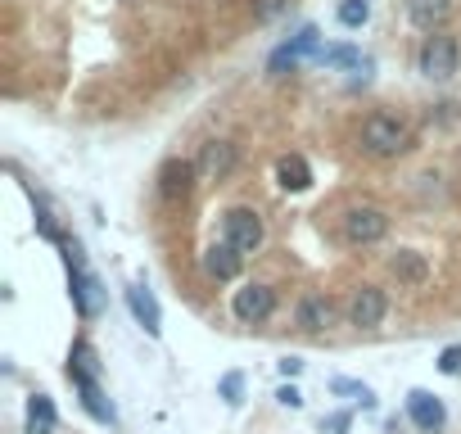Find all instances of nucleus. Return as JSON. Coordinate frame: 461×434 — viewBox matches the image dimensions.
Masks as SVG:
<instances>
[{"instance_id":"f257e3e1","label":"nucleus","mask_w":461,"mask_h":434,"mask_svg":"<svg viewBox=\"0 0 461 434\" xmlns=\"http://www.w3.org/2000/svg\"><path fill=\"white\" fill-rule=\"evenodd\" d=\"M357 145H362V154H371V158H398V154H407L411 149V122L402 118V113H371L366 122H362V131H357Z\"/></svg>"},{"instance_id":"f03ea898","label":"nucleus","mask_w":461,"mask_h":434,"mask_svg":"<svg viewBox=\"0 0 461 434\" xmlns=\"http://www.w3.org/2000/svg\"><path fill=\"white\" fill-rule=\"evenodd\" d=\"M263 240H267V227H263V217H258L254 208L236 203V208H226V212H221V245H230L240 258L258 254Z\"/></svg>"},{"instance_id":"7ed1b4c3","label":"nucleus","mask_w":461,"mask_h":434,"mask_svg":"<svg viewBox=\"0 0 461 434\" xmlns=\"http://www.w3.org/2000/svg\"><path fill=\"white\" fill-rule=\"evenodd\" d=\"M339 236H344V245H353V249L380 245V240L389 236V212L375 208V203H353V208L339 217Z\"/></svg>"},{"instance_id":"20e7f679","label":"nucleus","mask_w":461,"mask_h":434,"mask_svg":"<svg viewBox=\"0 0 461 434\" xmlns=\"http://www.w3.org/2000/svg\"><path fill=\"white\" fill-rule=\"evenodd\" d=\"M456 68H461V46H456L452 32H434V37L420 41V50H416V73L420 77L447 82V77H456Z\"/></svg>"},{"instance_id":"39448f33","label":"nucleus","mask_w":461,"mask_h":434,"mask_svg":"<svg viewBox=\"0 0 461 434\" xmlns=\"http://www.w3.org/2000/svg\"><path fill=\"white\" fill-rule=\"evenodd\" d=\"M308 55H312V59L321 55V32H317L312 23H303V28H299V32H294L285 46H276V50H272V59H267V73H272V77H285V73H290V68H299Z\"/></svg>"},{"instance_id":"423d86ee","label":"nucleus","mask_w":461,"mask_h":434,"mask_svg":"<svg viewBox=\"0 0 461 434\" xmlns=\"http://www.w3.org/2000/svg\"><path fill=\"white\" fill-rule=\"evenodd\" d=\"M230 312H236V321H245V326H258L276 312V290L263 285V281H245L236 290V299H230Z\"/></svg>"},{"instance_id":"0eeeda50","label":"nucleus","mask_w":461,"mask_h":434,"mask_svg":"<svg viewBox=\"0 0 461 434\" xmlns=\"http://www.w3.org/2000/svg\"><path fill=\"white\" fill-rule=\"evenodd\" d=\"M68 294H73V308H77V317H82V321L100 317V312H104V303H109V290H104V281H100L91 267L68 272Z\"/></svg>"},{"instance_id":"6e6552de","label":"nucleus","mask_w":461,"mask_h":434,"mask_svg":"<svg viewBox=\"0 0 461 434\" xmlns=\"http://www.w3.org/2000/svg\"><path fill=\"white\" fill-rule=\"evenodd\" d=\"M194 181H199V167H194L190 158H167V163L158 167V176H154L163 203H181V199H190Z\"/></svg>"},{"instance_id":"1a4fd4ad","label":"nucleus","mask_w":461,"mask_h":434,"mask_svg":"<svg viewBox=\"0 0 461 434\" xmlns=\"http://www.w3.org/2000/svg\"><path fill=\"white\" fill-rule=\"evenodd\" d=\"M407 420L420 429V434H438L447 425V407L438 393L429 389H407Z\"/></svg>"},{"instance_id":"9d476101","label":"nucleus","mask_w":461,"mask_h":434,"mask_svg":"<svg viewBox=\"0 0 461 434\" xmlns=\"http://www.w3.org/2000/svg\"><path fill=\"white\" fill-rule=\"evenodd\" d=\"M384 317H389V299H384V290H375V285L353 290V299H348V326H357V330H375Z\"/></svg>"},{"instance_id":"9b49d317","label":"nucleus","mask_w":461,"mask_h":434,"mask_svg":"<svg viewBox=\"0 0 461 434\" xmlns=\"http://www.w3.org/2000/svg\"><path fill=\"white\" fill-rule=\"evenodd\" d=\"M236 145L230 140H208V145H199V158H194V167H199V181H226L230 172H236Z\"/></svg>"},{"instance_id":"f8f14e48","label":"nucleus","mask_w":461,"mask_h":434,"mask_svg":"<svg viewBox=\"0 0 461 434\" xmlns=\"http://www.w3.org/2000/svg\"><path fill=\"white\" fill-rule=\"evenodd\" d=\"M317 64H321V68H330V73H348V68H353V73H362V82L375 73V59H371V55H362L357 46H348V41H344V46H321Z\"/></svg>"},{"instance_id":"ddd939ff","label":"nucleus","mask_w":461,"mask_h":434,"mask_svg":"<svg viewBox=\"0 0 461 434\" xmlns=\"http://www.w3.org/2000/svg\"><path fill=\"white\" fill-rule=\"evenodd\" d=\"M122 294H127V308H131L136 326H140L145 335H154V339H158V335H163V312H158V299H154V294H149L140 281H131Z\"/></svg>"},{"instance_id":"4468645a","label":"nucleus","mask_w":461,"mask_h":434,"mask_svg":"<svg viewBox=\"0 0 461 434\" xmlns=\"http://www.w3.org/2000/svg\"><path fill=\"white\" fill-rule=\"evenodd\" d=\"M294 321H299V330L321 335V330H330V326H335V303H330L326 294H303V299H299V308H294Z\"/></svg>"},{"instance_id":"2eb2a0df","label":"nucleus","mask_w":461,"mask_h":434,"mask_svg":"<svg viewBox=\"0 0 461 434\" xmlns=\"http://www.w3.org/2000/svg\"><path fill=\"white\" fill-rule=\"evenodd\" d=\"M407 19L420 32H443V23L452 19V0H407Z\"/></svg>"},{"instance_id":"dca6fc26","label":"nucleus","mask_w":461,"mask_h":434,"mask_svg":"<svg viewBox=\"0 0 461 434\" xmlns=\"http://www.w3.org/2000/svg\"><path fill=\"white\" fill-rule=\"evenodd\" d=\"M199 263H203V276H212V281H236V276H240V267H245V258H240L236 249H230V245H221V240H217V245H208Z\"/></svg>"},{"instance_id":"f3484780","label":"nucleus","mask_w":461,"mask_h":434,"mask_svg":"<svg viewBox=\"0 0 461 434\" xmlns=\"http://www.w3.org/2000/svg\"><path fill=\"white\" fill-rule=\"evenodd\" d=\"M68 380H73V389L82 393V407H86L100 425H113V420H118V411H113V402L104 398L100 380H91V375H68Z\"/></svg>"},{"instance_id":"a211bd4d","label":"nucleus","mask_w":461,"mask_h":434,"mask_svg":"<svg viewBox=\"0 0 461 434\" xmlns=\"http://www.w3.org/2000/svg\"><path fill=\"white\" fill-rule=\"evenodd\" d=\"M276 185L290 190V194H303V190L312 185L308 158H303V154H281V158H276Z\"/></svg>"},{"instance_id":"6ab92c4d","label":"nucleus","mask_w":461,"mask_h":434,"mask_svg":"<svg viewBox=\"0 0 461 434\" xmlns=\"http://www.w3.org/2000/svg\"><path fill=\"white\" fill-rule=\"evenodd\" d=\"M389 272L398 276V285H411V290L429 281V263H425L420 249H398V254L389 258Z\"/></svg>"},{"instance_id":"aec40b11","label":"nucleus","mask_w":461,"mask_h":434,"mask_svg":"<svg viewBox=\"0 0 461 434\" xmlns=\"http://www.w3.org/2000/svg\"><path fill=\"white\" fill-rule=\"evenodd\" d=\"M59 425V411L50 402V393H32L28 398V434H55Z\"/></svg>"},{"instance_id":"412c9836","label":"nucleus","mask_w":461,"mask_h":434,"mask_svg":"<svg viewBox=\"0 0 461 434\" xmlns=\"http://www.w3.org/2000/svg\"><path fill=\"white\" fill-rule=\"evenodd\" d=\"M68 375H91V380H100V353L91 348V339H73V353H68Z\"/></svg>"},{"instance_id":"4be33fe9","label":"nucleus","mask_w":461,"mask_h":434,"mask_svg":"<svg viewBox=\"0 0 461 434\" xmlns=\"http://www.w3.org/2000/svg\"><path fill=\"white\" fill-rule=\"evenodd\" d=\"M330 393H335V398L357 402L362 411H371V407H375V389H371V384H362V380H348V375H335V380H330Z\"/></svg>"},{"instance_id":"5701e85b","label":"nucleus","mask_w":461,"mask_h":434,"mask_svg":"<svg viewBox=\"0 0 461 434\" xmlns=\"http://www.w3.org/2000/svg\"><path fill=\"white\" fill-rule=\"evenodd\" d=\"M217 398H221L226 407H240V402H245V371H226V375L217 380Z\"/></svg>"},{"instance_id":"b1692460","label":"nucleus","mask_w":461,"mask_h":434,"mask_svg":"<svg viewBox=\"0 0 461 434\" xmlns=\"http://www.w3.org/2000/svg\"><path fill=\"white\" fill-rule=\"evenodd\" d=\"M366 19H371V0H339V23L344 28H366Z\"/></svg>"},{"instance_id":"393cba45","label":"nucleus","mask_w":461,"mask_h":434,"mask_svg":"<svg viewBox=\"0 0 461 434\" xmlns=\"http://www.w3.org/2000/svg\"><path fill=\"white\" fill-rule=\"evenodd\" d=\"M249 10H254V19H258V23H272L276 14H285V10H290V0H249Z\"/></svg>"},{"instance_id":"a878e982","label":"nucleus","mask_w":461,"mask_h":434,"mask_svg":"<svg viewBox=\"0 0 461 434\" xmlns=\"http://www.w3.org/2000/svg\"><path fill=\"white\" fill-rule=\"evenodd\" d=\"M438 371H443V375H461V344H447V348L438 353Z\"/></svg>"},{"instance_id":"bb28decb","label":"nucleus","mask_w":461,"mask_h":434,"mask_svg":"<svg viewBox=\"0 0 461 434\" xmlns=\"http://www.w3.org/2000/svg\"><path fill=\"white\" fill-rule=\"evenodd\" d=\"M348 425H353V416H348V411H335V416H326V420H321V429H326V434H348Z\"/></svg>"},{"instance_id":"cd10ccee","label":"nucleus","mask_w":461,"mask_h":434,"mask_svg":"<svg viewBox=\"0 0 461 434\" xmlns=\"http://www.w3.org/2000/svg\"><path fill=\"white\" fill-rule=\"evenodd\" d=\"M276 402H281V407H303V393H299V384H281V389H276Z\"/></svg>"},{"instance_id":"c85d7f7f","label":"nucleus","mask_w":461,"mask_h":434,"mask_svg":"<svg viewBox=\"0 0 461 434\" xmlns=\"http://www.w3.org/2000/svg\"><path fill=\"white\" fill-rule=\"evenodd\" d=\"M276 371H281L285 380H294V375L303 371V357H294V353H290V357H281V362H276Z\"/></svg>"}]
</instances>
